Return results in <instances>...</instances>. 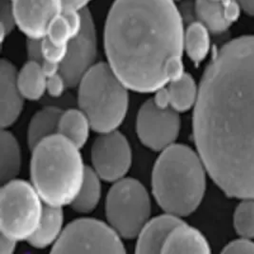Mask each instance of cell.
<instances>
[{
	"label": "cell",
	"instance_id": "obj_1",
	"mask_svg": "<svg viewBox=\"0 0 254 254\" xmlns=\"http://www.w3.org/2000/svg\"><path fill=\"white\" fill-rule=\"evenodd\" d=\"M193 135L225 194L254 199V35L227 43L209 63L194 106Z\"/></svg>",
	"mask_w": 254,
	"mask_h": 254
},
{
	"label": "cell",
	"instance_id": "obj_2",
	"mask_svg": "<svg viewBox=\"0 0 254 254\" xmlns=\"http://www.w3.org/2000/svg\"><path fill=\"white\" fill-rule=\"evenodd\" d=\"M184 25L174 0H116L105 26L108 64L134 92L169 84V66L182 59Z\"/></svg>",
	"mask_w": 254,
	"mask_h": 254
},
{
	"label": "cell",
	"instance_id": "obj_3",
	"mask_svg": "<svg viewBox=\"0 0 254 254\" xmlns=\"http://www.w3.org/2000/svg\"><path fill=\"white\" fill-rule=\"evenodd\" d=\"M206 167L199 154L185 145L162 150L152 172V191L167 213L178 217L191 214L206 190Z\"/></svg>",
	"mask_w": 254,
	"mask_h": 254
},
{
	"label": "cell",
	"instance_id": "obj_4",
	"mask_svg": "<svg viewBox=\"0 0 254 254\" xmlns=\"http://www.w3.org/2000/svg\"><path fill=\"white\" fill-rule=\"evenodd\" d=\"M79 150L59 133L43 139L32 150V184L48 206L63 208L78 195L87 169Z\"/></svg>",
	"mask_w": 254,
	"mask_h": 254
},
{
	"label": "cell",
	"instance_id": "obj_5",
	"mask_svg": "<svg viewBox=\"0 0 254 254\" xmlns=\"http://www.w3.org/2000/svg\"><path fill=\"white\" fill-rule=\"evenodd\" d=\"M127 89L106 63L93 65L83 76L78 103L94 131L109 133L123 123L128 107Z\"/></svg>",
	"mask_w": 254,
	"mask_h": 254
},
{
	"label": "cell",
	"instance_id": "obj_6",
	"mask_svg": "<svg viewBox=\"0 0 254 254\" xmlns=\"http://www.w3.org/2000/svg\"><path fill=\"white\" fill-rule=\"evenodd\" d=\"M42 202L33 184L14 179L4 183L0 192L1 234L16 242L29 241L40 226Z\"/></svg>",
	"mask_w": 254,
	"mask_h": 254
},
{
	"label": "cell",
	"instance_id": "obj_7",
	"mask_svg": "<svg viewBox=\"0 0 254 254\" xmlns=\"http://www.w3.org/2000/svg\"><path fill=\"white\" fill-rule=\"evenodd\" d=\"M106 214L110 226L120 236L134 238L149 222V193L138 181L131 178L121 179L109 191Z\"/></svg>",
	"mask_w": 254,
	"mask_h": 254
},
{
	"label": "cell",
	"instance_id": "obj_8",
	"mask_svg": "<svg viewBox=\"0 0 254 254\" xmlns=\"http://www.w3.org/2000/svg\"><path fill=\"white\" fill-rule=\"evenodd\" d=\"M120 235L111 226L93 219L76 220L53 246L54 254H125Z\"/></svg>",
	"mask_w": 254,
	"mask_h": 254
},
{
	"label": "cell",
	"instance_id": "obj_9",
	"mask_svg": "<svg viewBox=\"0 0 254 254\" xmlns=\"http://www.w3.org/2000/svg\"><path fill=\"white\" fill-rule=\"evenodd\" d=\"M141 142L152 150H164L174 145L179 135L180 118L173 108L162 109L150 99L139 111L136 121Z\"/></svg>",
	"mask_w": 254,
	"mask_h": 254
},
{
	"label": "cell",
	"instance_id": "obj_10",
	"mask_svg": "<svg viewBox=\"0 0 254 254\" xmlns=\"http://www.w3.org/2000/svg\"><path fill=\"white\" fill-rule=\"evenodd\" d=\"M131 150L126 137L118 131L101 134L93 144V170L107 182H117L131 166Z\"/></svg>",
	"mask_w": 254,
	"mask_h": 254
},
{
	"label": "cell",
	"instance_id": "obj_11",
	"mask_svg": "<svg viewBox=\"0 0 254 254\" xmlns=\"http://www.w3.org/2000/svg\"><path fill=\"white\" fill-rule=\"evenodd\" d=\"M81 12L83 27L80 34L69 42L67 57L60 64V74L68 88L79 85L96 58V32L93 16L86 7L81 9Z\"/></svg>",
	"mask_w": 254,
	"mask_h": 254
},
{
	"label": "cell",
	"instance_id": "obj_12",
	"mask_svg": "<svg viewBox=\"0 0 254 254\" xmlns=\"http://www.w3.org/2000/svg\"><path fill=\"white\" fill-rule=\"evenodd\" d=\"M12 5L16 25L35 40L45 38L53 19L65 11L64 0H12Z\"/></svg>",
	"mask_w": 254,
	"mask_h": 254
},
{
	"label": "cell",
	"instance_id": "obj_13",
	"mask_svg": "<svg viewBox=\"0 0 254 254\" xmlns=\"http://www.w3.org/2000/svg\"><path fill=\"white\" fill-rule=\"evenodd\" d=\"M238 0H195L194 12L199 22L212 34L226 32L239 18Z\"/></svg>",
	"mask_w": 254,
	"mask_h": 254
},
{
	"label": "cell",
	"instance_id": "obj_14",
	"mask_svg": "<svg viewBox=\"0 0 254 254\" xmlns=\"http://www.w3.org/2000/svg\"><path fill=\"white\" fill-rule=\"evenodd\" d=\"M23 95L17 85V72L12 63L2 60L0 66L1 126L10 127L17 120L23 109Z\"/></svg>",
	"mask_w": 254,
	"mask_h": 254
},
{
	"label": "cell",
	"instance_id": "obj_15",
	"mask_svg": "<svg viewBox=\"0 0 254 254\" xmlns=\"http://www.w3.org/2000/svg\"><path fill=\"white\" fill-rule=\"evenodd\" d=\"M181 223L180 217L170 213L149 221L139 233L136 253L160 254L171 232Z\"/></svg>",
	"mask_w": 254,
	"mask_h": 254
},
{
	"label": "cell",
	"instance_id": "obj_16",
	"mask_svg": "<svg viewBox=\"0 0 254 254\" xmlns=\"http://www.w3.org/2000/svg\"><path fill=\"white\" fill-rule=\"evenodd\" d=\"M163 254H209L208 241L194 228L181 223L169 235L164 244Z\"/></svg>",
	"mask_w": 254,
	"mask_h": 254
},
{
	"label": "cell",
	"instance_id": "obj_17",
	"mask_svg": "<svg viewBox=\"0 0 254 254\" xmlns=\"http://www.w3.org/2000/svg\"><path fill=\"white\" fill-rule=\"evenodd\" d=\"M83 27L81 10H65L59 13L50 24L47 38L58 45H69L80 34Z\"/></svg>",
	"mask_w": 254,
	"mask_h": 254
},
{
	"label": "cell",
	"instance_id": "obj_18",
	"mask_svg": "<svg viewBox=\"0 0 254 254\" xmlns=\"http://www.w3.org/2000/svg\"><path fill=\"white\" fill-rule=\"evenodd\" d=\"M61 208L48 205L44 208L40 226L34 236L28 241L33 248L43 250L58 242L63 232L64 216Z\"/></svg>",
	"mask_w": 254,
	"mask_h": 254
},
{
	"label": "cell",
	"instance_id": "obj_19",
	"mask_svg": "<svg viewBox=\"0 0 254 254\" xmlns=\"http://www.w3.org/2000/svg\"><path fill=\"white\" fill-rule=\"evenodd\" d=\"M47 76L40 62L30 60L17 73V85L24 98L39 100L47 92Z\"/></svg>",
	"mask_w": 254,
	"mask_h": 254
},
{
	"label": "cell",
	"instance_id": "obj_20",
	"mask_svg": "<svg viewBox=\"0 0 254 254\" xmlns=\"http://www.w3.org/2000/svg\"><path fill=\"white\" fill-rule=\"evenodd\" d=\"M63 112L50 107L37 113L28 127V144L31 150L43 139L58 133L59 121Z\"/></svg>",
	"mask_w": 254,
	"mask_h": 254
},
{
	"label": "cell",
	"instance_id": "obj_21",
	"mask_svg": "<svg viewBox=\"0 0 254 254\" xmlns=\"http://www.w3.org/2000/svg\"><path fill=\"white\" fill-rule=\"evenodd\" d=\"M91 127V122L83 111L70 109L63 112L59 121L58 133L81 149L89 138Z\"/></svg>",
	"mask_w": 254,
	"mask_h": 254
},
{
	"label": "cell",
	"instance_id": "obj_22",
	"mask_svg": "<svg viewBox=\"0 0 254 254\" xmlns=\"http://www.w3.org/2000/svg\"><path fill=\"white\" fill-rule=\"evenodd\" d=\"M21 166L20 148L11 132L2 130L0 149V173L2 183H7L17 176Z\"/></svg>",
	"mask_w": 254,
	"mask_h": 254
},
{
	"label": "cell",
	"instance_id": "obj_23",
	"mask_svg": "<svg viewBox=\"0 0 254 254\" xmlns=\"http://www.w3.org/2000/svg\"><path fill=\"white\" fill-rule=\"evenodd\" d=\"M210 49V38L208 28L195 21L190 24L184 35V50L195 64L204 61Z\"/></svg>",
	"mask_w": 254,
	"mask_h": 254
},
{
	"label": "cell",
	"instance_id": "obj_24",
	"mask_svg": "<svg viewBox=\"0 0 254 254\" xmlns=\"http://www.w3.org/2000/svg\"><path fill=\"white\" fill-rule=\"evenodd\" d=\"M171 107L177 113H185L196 104L199 89L191 75L185 73L180 79L169 83Z\"/></svg>",
	"mask_w": 254,
	"mask_h": 254
},
{
	"label": "cell",
	"instance_id": "obj_25",
	"mask_svg": "<svg viewBox=\"0 0 254 254\" xmlns=\"http://www.w3.org/2000/svg\"><path fill=\"white\" fill-rule=\"evenodd\" d=\"M98 174L90 168L86 169L85 179L73 203L72 208L80 213H88L93 211L99 203L101 197V183Z\"/></svg>",
	"mask_w": 254,
	"mask_h": 254
},
{
	"label": "cell",
	"instance_id": "obj_26",
	"mask_svg": "<svg viewBox=\"0 0 254 254\" xmlns=\"http://www.w3.org/2000/svg\"><path fill=\"white\" fill-rule=\"evenodd\" d=\"M236 232L245 238H254V199H243L233 216Z\"/></svg>",
	"mask_w": 254,
	"mask_h": 254
},
{
	"label": "cell",
	"instance_id": "obj_27",
	"mask_svg": "<svg viewBox=\"0 0 254 254\" xmlns=\"http://www.w3.org/2000/svg\"><path fill=\"white\" fill-rule=\"evenodd\" d=\"M69 45H58L53 43L49 38L40 40V51L42 61H48L56 64H61L68 54Z\"/></svg>",
	"mask_w": 254,
	"mask_h": 254
},
{
	"label": "cell",
	"instance_id": "obj_28",
	"mask_svg": "<svg viewBox=\"0 0 254 254\" xmlns=\"http://www.w3.org/2000/svg\"><path fill=\"white\" fill-rule=\"evenodd\" d=\"M16 25L12 10V0H1V38L2 41Z\"/></svg>",
	"mask_w": 254,
	"mask_h": 254
},
{
	"label": "cell",
	"instance_id": "obj_29",
	"mask_svg": "<svg viewBox=\"0 0 254 254\" xmlns=\"http://www.w3.org/2000/svg\"><path fill=\"white\" fill-rule=\"evenodd\" d=\"M224 254H254V242L250 238L242 237L241 239L229 243L224 250Z\"/></svg>",
	"mask_w": 254,
	"mask_h": 254
},
{
	"label": "cell",
	"instance_id": "obj_30",
	"mask_svg": "<svg viewBox=\"0 0 254 254\" xmlns=\"http://www.w3.org/2000/svg\"><path fill=\"white\" fill-rule=\"evenodd\" d=\"M66 88H67L66 81L60 73H58L51 77H48L47 92L52 97H54V98L60 97L64 93Z\"/></svg>",
	"mask_w": 254,
	"mask_h": 254
},
{
	"label": "cell",
	"instance_id": "obj_31",
	"mask_svg": "<svg viewBox=\"0 0 254 254\" xmlns=\"http://www.w3.org/2000/svg\"><path fill=\"white\" fill-rule=\"evenodd\" d=\"M155 93H156L155 96L152 98L154 104L162 109L172 108L171 107V98H170V93H169L168 88L163 87L158 91H156Z\"/></svg>",
	"mask_w": 254,
	"mask_h": 254
},
{
	"label": "cell",
	"instance_id": "obj_32",
	"mask_svg": "<svg viewBox=\"0 0 254 254\" xmlns=\"http://www.w3.org/2000/svg\"><path fill=\"white\" fill-rule=\"evenodd\" d=\"M27 50H28V56L30 60H34L40 63L42 62L41 51H40V40L29 39L27 44Z\"/></svg>",
	"mask_w": 254,
	"mask_h": 254
},
{
	"label": "cell",
	"instance_id": "obj_33",
	"mask_svg": "<svg viewBox=\"0 0 254 254\" xmlns=\"http://www.w3.org/2000/svg\"><path fill=\"white\" fill-rule=\"evenodd\" d=\"M16 243H17L16 241H14L11 238L1 234V237H0V254H12L15 250Z\"/></svg>",
	"mask_w": 254,
	"mask_h": 254
},
{
	"label": "cell",
	"instance_id": "obj_34",
	"mask_svg": "<svg viewBox=\"0 0 254 254\" xmlns=\"http://www.w3.org/2000/svg\"><path fill=\"white\" fill-rule=\"evenodd\" d=\"M41 66H42V69H43L47 78L60 73V65L59 64L48 62V61H42Z\"/></svg>",
	"mask_w": 254,
	"mask_h": 254
},
{
	"label": "cell",
	"instance_id": "obj_35",
	"mask_svg": "<svg viewBox=\"0 0 254 254\" xmlns=\"http://www.w3.org/2000/svg\"><path fill=\"white\" fill-rule=\"evenodd\" d=\"M89 1L91 0H64L65 10H81L85 8Z\"/></svg>",
	"mask_w": 254,
	"mask_h": 254
},
{
	"label": "cell",
	"instance_id": "obj_36",
	"mask_svg": "<svg viewBox=\"0 0 254 254\" xmlns=\"http://www.w3.org/2000/svg\"><path fill=\"white\" fill-rule=\"evenodd\" d=\"M238 2L245 12L254 16V0H238Z\"/></svg>",
	"mask_w": 254,
	"mask_h": 254
}]
</instances>
